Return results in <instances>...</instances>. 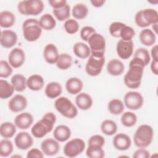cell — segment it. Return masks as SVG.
<instances>
[{"label": "cell", "instance_id": "55", "mask_svg": "<svg viewBox=\"0 0 158 158\" xmlns=\"http://www.w3.org/2000/svg\"><path fill=\"white\" fill-rule=\"evenodd\" d=\"M152 31L156 34L157 35V23H155V24H153L152 25Z\"/></svg>", "mask_w": 158, "mask_h": 158}, {"label": "cell", "instance_id": "33", "mask_svg": "<svg viewBox=\"0 0 158 158\" xmlns=\"http://www.w3.org/2000/svg\"><path fill=\"white\" fill-rule=\"evenodd\" d=\"M10 83L14 86L15 91L17 92H22L27 87V78L24 75L19 73H16L12 77Z\"/></svg>", "mask_w": 158, "mask_h": 158}, {"label": "cell", "instance_id": "18", "mask_svg": "<svg viewBox=\"0 0 158 158\" xmlns=\"http://www.w3.org/2000/svg\"><path fill=\"white\" fill-rule=\"evenodd\" d=\"M114 147L119 151H127L131 145V140L128 135L125 133H119L115 135L112 139Z\"/></svg>", "mask_w": 158, "mask_h": 158}, {"label": "cell", "instance_id": "43", "mask_svg": "<svg viewBox=\"0 0 158 158\" xmlns=\"http://www.w3.org/2000/svg\"><path fill=\"white\" fill-rule=\"evenodd\" d=\"M65 31L69 35H73L77 33L80 28L78 22L73 19H69L65 21L64 24Z\"/></svg>", "mask_w": 158, "mask_h": 158}, {"label": "cell", "instance_id": "10", "mask_svg": "<svg viewBox=\"0 0 158 158\" xmlns=\"http://www.w3.org/2000/svg\"><path fill=\"white\" fill-rule=\"evenodd\" d=\"M124 104L130 110H136L142 107L144 104V98L142 94L135 91L127 92L123 98Z\"/></svg>", "mask_w": 158, "mask_h": 158}, {"label": "cell", "instance_id": "53", "mask_svg": "<svg viewBox=\"0 0 158 158\" xmlns=\"http://www.w3.org/2000/svg\"><path fill=\"white\" fill-rule=\"evenodd\" d=\"M151 70L153 74L155 75H158V61L152 60L151 62V65H150Z\"/></svg>", "mask_w": 158, "mask_h": 158}, {"label": "cell", "instance_id": "8", "mask_svg": "<svg viewBox=\"0 0 158 158\" xmlns=\"http://www.w3.org/2000/svg\"><path fill=\"white\" fill-rule=\"evenodd\" d=\"M87 42L91 56L98 58L104 57L106 43L105 38L101 34L96 32L89 38Z\"/></svg>", "mask_w": 158, "mask_h": 158}, {"label": "cell", "instance_id": "37", "mask_svg": "<svg viewBox=\"0 0 158 158\" xmlns=\"http://www.w3.org/2000/svg\"><path fill=\"white\" fill-rule=\"evenodd\" d=\"M125 106L123 102L118 99H111L108 104L107 109L109 112L114 115H118L123 113Z\"/></svg>", "mask_w": 158, "mask_h": 158}, {"label": "cell", "instance_id": "47", "mask_svg": "<svg viewBox=\"0 0 158 158\" xmlns=\"http://www.w3.org/2000/svg\"><path fill=\"white\" fill-rule=\"evenodd\" d=\"M96 32V31L93 27L91 26H85L81 29L80 32V35L81 38L83 41L87 42L89 38Z\"/></svg>", "mask_w": 158, "mask_h": 158}, {"label": "cell", "instance_id": "5", "mask_svg": "<svg viewBox=\"0 0 158 158\" xmlns=\"http://www.w3.org/2000/svg\"><path fill=\"white\" fill-rule=\"evenodd\" d=\"M135 22L140 28H146L151 25L157 23V12L152 8L141 9L135 14Z\"/></svg>", "mask_w": 158, "mask_h": 158}, {"label": "cell", "instance_id": "11", "mask_svg": "<svg viewBox=\"0 0 158 158\" xmlns=\"http://www.w3.org/2000/svg\"><path fill=\"white\" fill-rule=\"evenodd\" d=\"M105 61V57L98 58L90 55L85 65L86 73L91 77L99 75L102 70Z\"/></svg>", "mask_w": 158, "mask_h": 158}, {"label": "cell", "instance_id": "49", "mask_svg": "<svg viewBox=\"0 0 158 158\" xmlns=\"http://www.w3.org/2000/svg\"><path fill=\"white\" fill-rule=\"evenodd\" d=\"M150 157V152L145 148H139L133 154V157L134 158H149Z\"/></svg>", "mask_w": 158, "mask_h": 158}, {"label": "cell", "instance_id": "46", "mask_svg": "<svg viewBox=\"0 0 158 158\" xmlns=\"http://www.w3.org/2000/svg\"><path fill=\"white\" fill-rule=\"evenodd\" d=\"M135 33L133 28L126 25L120 31V38L123 41H131L135 36Z\"/></svg>", "mask_w": 158, "mask_h": 158}, {"label": "cell", "instance_id": "21", "mask_svg": "<svg viewBox=\"0 0 158 158\" xmlns=\"http://www.w3.org/2000/svg\"><path fill=\"white\" fill-rule=\"evenodd\" d=\"M43 54L44 59L49 64H56L59 56L57 48L52 43H49L45 46Z\"/></svg>", "mask_w": 158, "mask_h": 158}, {"label": "cell", "instance_id": "14", "mask_svg": "<svg viewBox=\"0 0 158 158\" xmlns=\"http://www.w3.org/2000/svg\"><path fill=\"white\" fill-rule=\"evenodd\" d=\"M28 106L26 97L22 94H15L8 102L9 109L14 113H18L25 110Z\"/></svg>", "mask_w": 158, "mask_h": 158}, {"label": "cell", "instance_id": "52", "mask_svg": "<svg viewBox=\"0 0 158 158\" xmlns=\"http://www.w3.org/2000/svg\"><path fill=\"white\" fill-rule=\"evenodd\" d=\"M158 46L157 44L153 45L152 48H151V57L152 58V60H157L158 61Z\"/></svg>", "mask_w": 158, "mask_h": 158}, {"label": "cell", "instance_id": "7", "mask_svg": "<svg viewBox=\"0 0 158 158\" xmlns=\"http://www.w3.org/2000/svg\"><path fill=\"white\" fill-rule=\"evenodd\" d=\"M44 8V3L41 0H24L19 1L17 10L23 15H40Z\"/></svg>", "mask_w": 158, "mask_h": 158}, {"label": "cell", "instance_id": "41", "mask_svg": "<svg viewBox=\"0 0 158 158\" xmlns=\"http://www.w3.org/2000/svg\"><path fill=\"white\" fill-rule=\"evenodd\" d=\"M137 116L136 115L132 112L127 111L122 114L120 121L122 124L125 127H132L137 122Z\"/></svg>", "mask_w": 158, "mask_h": 158}, {"label": "cell", "instance_id": "44", "mask_svg": "<svg viewBox=\"0 0 158 158\" xmlns=\"http://www.w3.org/2000/svg\"><path fill=\"white\" fill-rule=\"evenodd\" d=\"M13 72L12 67L8 62L4 60L0 61V77L6 78L12 75Z\"/></svg>", "mask_w": 158, "mask_h": 158}, {"label": "cell", "instance_id": "16", "mask_svg": "<svg viewBox=\"0 0 158 158\" xmlns=\"http://www.w3.org/2000/svg\"><path fill=\"white\" fill-rule=\"evenodd\" d=\"M41 149L44 155L53 156L59 152L60 150V144L59 141L55 139L47 138L41 142Z\"/></svg>", "mask_w": 158, "mask_h": 158}, {"label": "cell", "instance_id": "40", "mask_svg": "<svg viewBox=\"0 0 158 158\" xmlns=\"http://www.w3.org/2000/svg\"><path fill=\"white\" fill-rule=\"evenodd\" d=\"M52 14L57 20L60 22L65 21L70 17V7L68 4H67L62 7L59 9H53Z\"/></svg>", "mask_w": 158, "mask_h": 158}, {"label": "cell", "instance_id": "9", "mask_svg": "<svg viewBox=\"0 0 158 158\" xmlns=\"http://www.w3.org/2000/svg\"><path fill=\"white\" fill-rule=\"evenodd\" d=\"M85 141L78 138L69 140L64 146V154L68 157H75L81 154L85 149Z\"/></svg>", "mask_w": 158, "mask_h": 158}, {"label": "cell", "instance_id": "24", "mask_svg": "<svg viewBox=\"0 0 158 158\" xmlns=\"http://www.w3.org/2000/svg\"><path fill=\"white\" fill-rule=\"evenodd\" d=\"M83 88L82 80L77 77L69 78L65 83V89L71 94H78L81 93Z\"/></svg>", "mask_w": 158, "mask_h": 158}, {"label": "cell", "instance_id": "23", "mask_svg": "<svg viewBox=\"0 0 158 158\" xmlns=\"http://www.w3.org/2000/svg\"><path fill=\"white\" fill-rule=\"evenodd\" d=\"M75 104L79 109L86 110L92 107L93 100L89 94L86 93H80L75 98Z\"/></svg>", "mask_w": 158, "mask_h": 158}, {"label": "cell", "instance_id": "12", "mask_svg": "<svg viewBox=\"0 0 158 158\" xmlns=\"http://www.w3.org/2000/svg\"><path fill=\"white\" fill-rule=\"evenodd\" d=\"M134 43L132 40L123 41L120 40L116 46V52L118 56L123 60L128 59L133 52Z\"/></svg>", "mask_w": 158, "mask_h": 158}, {"label": "cell", "instance_id": "3", "mask_svg": "<svg viewBox=\"0 0 158 158\" xmlns=\"http://www.w3.org/2000/svg\"><path fill=\"white\" fill-rule=\"evenodd\" d=\"M154 138V130L151 126L143 124L138 127L133 136V142L138 148H146L152 143Z\"/></svg>", "mask_w": 158, "mask_h": 158}, {"label": "cell", "instance_id": "35", "mask_svg": "<svg viewBox=\"0 0 158 158\" xmlns=\"http://www.w3.org/2000/svg\"><path fill=\"white\" fill-rule=\"evenodd\" d=\"M100 128L102 133L107 136H112L115 135L118 129L116 122L110 119L104 120L101 123Z\"/></svg>", "mask_w": 158, "mask_h": 158}, {"label": "cell", "instance_id": "27", "mask_svg": "<svg viewBox=\"0 0 158 158\" xmlns=\"http://www.w3.org/2000/svg\"><path fill=\"white\" fill-rule=\"evenodd\" d=\"M139 39L141 44L146 46H153L156 42V35L149 28L142 30L139 35Z\"/></svg>", "mask_w": 158, "mask_h": 158}, {"label": "cell", "instance_id": "15", "mask_svg": "<svg viewBox=\"0 0 158 158\" xmlns=\"http://www.w3.org/2000/svg\"><path fill=\"white\" fill-rule=\"evenodd\" d=\"M15 146L20 150H27L33 144V138L27 131H20L16 135L14 138Z\"/></svg>", "mask_w": 158, "mask_h": 158}, {"label": "cell", "instance_id": "28", "mask_svg": "<svg viewBox=\"0 0 158 158\" xmlns=\"http://www.w3.org/2000/svg\"><path fill=\"white\" fill-rule=\"evenodd\" d=\"M44 93L46 96L50 99H55L62 94V87L57 81H51L48 83L45 87Z\"/></svg>", "mask_w": 158, "mask_h": 158}, {"label": "cell", "instance_id": "50", "mask_svg": "<svg viewBox=\"0 0 158 158\" xmlns=\"http://www.w3.org/2000/svg\"><path fill=\"white\" fill-rule=\"evenodd\" d=\"M44 154L41 150H40L38 148H32L30 149L27 154V158H43L44 157Z\"/></svg>", "mask_w": 158, "mask_h": 158}, {"label": "cell", "instance_id": "29", "mask_svg": "<svg viewBox=\"0 0 158 158\" xmlns=\"http://www.w3.org/2000/svg\"><path fill=\"white\" fill-rule=\"evenodd\" d=\"M73 52L78 58L85 59L91 55V51L88 44L83 42H77L73 46Z\"/></svg>", "mask_w": 158, "mask_h": 158}, {"label": "cell", "instance_id": "22", "mask_svg": "<svg viewBox=\"0 0 158 158\" xmlns=\"http://www.w3.org/2000/svg\"><path fill=\"white\" fill-rule=\"evenodd\" d=\"M106 69L107 73L114 77L121 75L125 70L124 64L119 59H111L107 64Z\"/></svg>", "mask_w": 158, "mask_h": 158}, {"label": "cell", "instance_id": "51", "mask_svg": "<svg viewBox=\"0 0 158 158\" xmlns=\"http://www.w3.org/2000/svg\"><path fill=\"white\" fill-rule=\"evenodd\" d=\"M48 3L53 9H59L65 6L67 2L65 0H50Z\"/></svg>", "mask_w": 158, "mask_h": 158}, {"label": "cell", "instance_id": "19", "mask_svg": "<svg viewBox=\"0 0 158 158\" xmlns=\"http://www.w3.org/2000/svg\"><path fill=\"white\" fill-rule=\"evenodd\" d=\"M33 116L29 112H22L16 115L14 123L20 130H27L33 123Z\"/></svg>", "mask_w": 158, "mask_h": 158}, {"label": "cell", "instance_id": "48", "mask_svg": "<svg viewBox=\"0 0 158 158\" xmlns=\"http://www.w3.org/2000/svg\"><path fill=\"white\" fill-rule=\"evenodd\" d=\"M105 139L102 135H94L89 138L88 143V144H95L103 147L105 144Z\"/></svg>", "mask_w": 158, "mask_h": 158}, {"label": "cell", "instance_id": "13", "mask_svg": "<svg viewBox=\"0 0 158 158\" xmlns=\"http://www.w3.org/2000/svg\"><path fill=\"white\" fill-rule=\"evenodd\" d=\"M25 59L26 56L24 51L20 48H15L9 54L8 62L12 68L17 69L24 64Z\"/></svg>", "mask_w": 158, "mask_h": 158}, {"label": "cell", "instance_id": "30", "mask_svg": "<svg viewBox=\"0 0 158 158\" xmlns=\"http://www.w3.org/2000/svg\"><path fill=\"white\" fill-rule=\"evenodd\" d=\"M15 23V15L9 10H3L0 12V26L1 28H9Z\"/></svg>", "mask_w": 158, "mask_h": 158}, {"label": "cell", "instance_id": "54", "mask_svg": "<svg viewBox=\"0 0 158 158\" xmlns=\"http://www.w3.org/2000/svg\"><path fill=\"white\" fill-rule=\"evenodd\" d=\"M92 6L94 7H101L104 6L106 2L105 0H91L90 1Z\"/></svg>", "mask_w": 158, "mask_h": 158}, {"label": "cell", "instance_id": "26", "mask_svg": "<svg viewBox=\"0 0 158 158\" xmlns=\"http://www.w3.org/2000/svg\"><path fill=\"white\" fill-rule=\"evenodd\" d=\"M44 85V80L42 76L38 74L30 75L27 79V88L33 91L41 90Z\"/></svg>", "mask_w": 158, "mask_h": 158}, {"label": "cell", "instance_id": "42", "mask_svg": "<svg viewBox=\"0 0 158 158\" xmlns=\"http://www.w3.org/2000/svg\"><path fill=\"white\" fill-rule=\"evenodd\" d=\"M14 151L12 142L9 139H4L0 141V156L2 157H9Z\"/></svg>", "mask_w": 158, "mask_h": 158}, {"label": "cell", "instance_id": "32", "mask_svg": "<svg viewBox=\"0 0 158 158\" xmlns=\"http://www.w3.org/2000/svg\"><path fill=\"white\" fill-rule=\"evenodd\" d=\"M17 131V127L14 123L10 122H5L1 123L0 127L1 136L6 139L12 138Z\"/></svg>", "mask_w": 158, "mask_h": 158}, {"label": "cell", "instance_id": "36", "mask_svg": "<svg viewBox=\"0 0 158 158\" xmlns=\"http://www.w3.org/2000/svg\"><path fill=\"white\" fill-rule=\"evenodd\" d=\"M88 8L86 4L78 3L74 5L72 9V16L77 20H82L86 17L88 14Z\"/></svg>", "mask_w": 158, "mask_h": 158}, {"label": "cell", "instance_id": "34", "mask_svg": "<svg viewBox=\"0 0 158 158\" xmlns=\"http://www.w3.org/2000/svg\"><path fill=\"white\" fill-rule=\"evenodd\" d=\"M15 91L12 85L7 80H0V98L6 99L11 97Z\"/></svg>", "mask_w": 158, "mask_h": 158}, {"label": "cell", "instance_id": "2", "mask_svg": "<svg viewBox=\"0 0 158 158\" xmlns=\"http://www.w3.org/2000/svg\"><path fill=\"white\" fill-rule=\"evenodd\" d=\"M144 67L136 64H129V69L124 76L125 85L130 89L138 88L142 81Z\"/></svg>", "mask_w": 158, "mask_h": 158}, {"label": "cell", "instance_id": "25", "mask_svg": "<svg viewBox=\"0 0 158 158\" xmlns=\"http://www.w3.org/2000/svg\"><path fill=\"white\" fill-rule=\"evenodd\" d=\"M72 131L70 128L65 125H59L57 126L53 131V136L55 139L59 142H65L71 136Z\"/></svg>", "mask_w": 158, "mask_h": 158}, {"label": "cell", "instance_id": "20", "mask_svg": "<svg viewBox=\"0 0 158 158\" xmlns=\"http://www.w3.org/2000/svg\"><path fill=\"white\" fill-rule=\"evenodd\" d=\"M18 41L17 33L11 30H4L1 33L0 43L5 48H10L15 46Z\"/></svg>", "mask_w": 158, "mask_h": 158}, {"label": "cell", "instance_id": "17", "mask_svg": "<svg viewBox=\"0 0 158 158\" xmlns=\"http://www.w3.org/2000/svg\"><path fill=\"white\" fill-rule=\"evenodd\" d=\"M150 62L151 56L149 51L144 48H139L135 51L133 58L131 60L130 63L139 64L145 67Z\"/></svg>", "mask_w": 158, "mask_h": 158}, {"label": "cell", "instance_id": "1", "mask_svg": "<svg viewBox=\"0 0 158 158\" xmlns=\"http://www.w3.org/2000/svg\"><path fill=\"white\" fill-rule=\"evenodd\" d=\"M56 122V115L51 112H47L33 125L31 133L36 138H42L53 130Z\"/></svg>", "mask_w": 158, "mask_h": 158}, {"label": "cell", "instance_id": "39", "mask_svg": "<svg viewBox=\"0 0 158 158\" xmlns=\"http://www.w3.org/2000/svg\"><path fill=\"white\" fill-rule=\"evenodd\" d=\"M102 146L95 144H88L86 150V155L89 158H102L105 156V152Z\"/></svg>", "mask_w": 158, "mask_h": 158}, {"label": "cell", "instance_id": "4", "mask_svg": "<svg viewBox=\"0 0 158 158\" xmlns=\"http://www.w3.org/2000/svg\"><path fill=\"white\" fill-rule=\"evenodd\" d=\"M42 30L39 20L36 19H28L23 22V36L28 42H34L38 40L41 35Z\"/></svg>", "mask_w": 158, "mask_h": 158}, {"label": "cell", "instance_id": "6", "mask_svg": "<svg viewBox=\"0 0 158 158\" xmlns=\"http://www.w3.org/2000/svg\"><path fill=\"white\" fill-rule=\"evenodd\" d=\"M56 110L63 117L67 118H74L78 115V109L76 106L67 97L61 96L54 102Z\"/></svg>", "mask_w": 158, "mask_h": 158}, {"label": "cell", "instance_id": "31", "mask_svg": "<svg viewBox=\"0 0 158 158\" xmlns=\"http://www.w3.org/2000/svg\"><path fill=\"white\" fill-rule=\"evenodd\" d=\"M39 23L42 29L49 31L53 30L56 26V21L54 17L50 14L46 13L41 16Z\"/></svg>", "mask_w": 158, "mask_h": 158}, {"label": "cell", "instance_id": "38", "mask_svg": "<svg viewBox=\"0 0 158 158\" xmlns=\"http://www.w3.org/2000/svg\"><path fill=\"white\" fill-rule=\"evenodd\" d=\"M72 62L73 59L70 54L67 53H61L59 54L56 65L58 69L65 70L72 66Z\"/></svg>", "mask_w": 158, "mask_h": 158}, {"label": "cell", "instance_id": "45", "mask_svg": "<svg viewBox=\"0 0 158 158\" xmlns=\"http://www.w3.org/2000/svg\"><path fill=\"white\" fill-rule=\"evenodd\" d=\"M126 25L125 23L120 22H112L109 28V31L110 35L115 38H120V33L122 28Z\"/></svg>", "mask_w": 158, "mask_h": 158}]
</instances>
